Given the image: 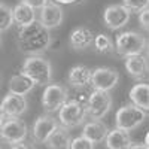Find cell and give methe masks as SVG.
<instances>
[{
	"mask_svg": "<svg viewBox=\"0 0 149 149\" xmlns=\"http://www.w3.org/2000/svg\"><path fill=\"white\" fill-rule=\"evenodd\" d=\"M51 45V34L49 30L40 26L37 21L27 27H21L18 31V46L21 52L29 55H39L46 51Z\"/></svg>",
	"mask_w": 149,
	"mask_h": 149,
	"instance_id": "cell-1",
	"label": "cell"
},
{
	"mask_svg": "<svg viewBox=\"0 0 149 149\" xmlns=\"http://www.w3.org/2000/svg\"><path fill=\"white\" fill-rule=\"evenodd\" d=\"M22 73L27 74L36 85H48L52 81V66L40 55H30L24 60Z\"/></svg>",
	"mask_w": 149,
	"mask_h": 149,
	"instance_id": "cell-2",
	"label": "cell"
},
{
	"mask_svg": "<svg viewBox=\"0 0 149 149\" xmlns=\"http://www.w3.org/2000/svg\"><path fill=\"white\" fill-rule=\"evenodd\" d=\"M148 40L137 31H124L116 37V51L121 57L140 55L146 51Z\"/></svg>",
	"mask_w": 149,
	"mask_h": 149,
	"instance_id": "cell-3",
	"label": "cell"
},
{
	"mask_svg": "<svg viewBox=\"0 0 149 149\" xmlns=\"http://www.w3.org/2000/svg\"><path fill=\"white\" fill-rule=\"evenodd\" d=\"M146 116H148L146 110L134 106V104L122 106L116 110V115H115L116 128H121L124 131L136 130L139 125H142V124L145 122Z\"/></svg>",
	"mask_w": 149,
	"mask_h": 149,
	"instance_id": "cell-4",
	"label": "cell"
},
{
	"mask_svg": "<svg viewBox=\"0 0 149 149\" xmlns=\"http://www.w3.org/2000/svg\"><path fill=\"white\" fill-rule=\"evenodd\" d=\"M112 109V97L109 91L94 90L85 103V112L91 119H102Z\"/></svg>",
	"mask_w": 149,
	"mask_h": 149,
	"instance_id": "cell-5",
	"label": "cell"
},
{
	"mask_svg": "<svg viewBox=\"0 0 149 149\" xmlns=\"http://www.w3.org/2000/svg\"><path fill=\"white\" fill-rule=\"evenodd\" d=\"M86 116L85 106L73 100H67L58 109V121L64 128H74L81 125Z\"/></svg>",
	"mask_w": 149,
	"mask_h": 149,
	"instance_id": "cell-6",
	"label": "cell"
},
{
	"mask_svg": "<svg viewBox=\"0 0 149 149\" xmlns=\"http://www.w3.org/2000/svg\"><path fill=\"white\" fill-rule=\"evenodd\" d=\"M27 124L19 118H12L6 116L2 130H0V137H2L6 143L15 145L19 142H24V139L27 137Z\"/></svg>",
	"mask_w": 149,
	"mask_h": 149,
	"instance_id": "cell-7",
	"label": "cell"
},
{
	"mask_svg": "<svg viewBox=\"0 0 149 149\" xmlns=\"http://www.w3.org/2000/svg\"><path fill=\"white\" fill-rule=\"evenodd\" d=\"M69 100V91L61 84H48L42 94V106L48 112H57Z\"/></svg>",
	"mask_w": 149,
	"mask_h": 149,
	"instance_id": "cell-8",
	"label": "cell"
},
{
	"mask_svg": "<svg viewBox=\"0 0 149 149\" xmlns=\"http://www.w3.org/2000/svg\"><path fill=\"white\" fill-rule=\"evenodd\" d=\"M119 81V73L110 67H98L91 73V85L98 91H110Z\"/></svg>",
	"mask_w": 149,
	"mask_h": 149,
	"instance_id": "cell-9",
	"label": "cell"
},
{
	"mask_svg": "<svg viewBox=\"0 0 149 149\" xmlns=\"http://www.w3.org/2000/svg\"><path fill=\"white\" fill-rule=\"evenodd\" d=\"M130 15L131 12L124 5H110L104 9L103 19L110 30H119L128 24Z\"/></svg>",
	"mask_w": 149,
	"mask_h": 149,
	"instance_id": "cell-10",
	"label": "cell"
},
{
	"mask_svg": "<svg viewBox=\"0 0 149 149\" xmlns=\"http://www.w3.org/2000/svg\"><path fill=\"white\" fill-rule=\"evenodd\" d=\"M27 107H29V102L26 97L12 94V93L6 94L2 103H0V110L6 116H12V118H18L19 115H22L27 110Z\"/></svg>",
	"mask_w": 149,
	"mask_h": 149,
	"instance_id": "cell-11",
	"label": "cell"
},
{
	"mask_svg": "<svg viewBox=\"0 0 149 149\" xmlns=\"http://www.w3.org/2000/svg\"><path fill=\"white\" fill-rule=\"evenodd\" d=\"M37 22L48 30L58 27L60 24L63 22V9H61V6L55 2H52V3L48 2L45 6L40 8L39 21Z\"/></svg>",
	"mask_w": 149,
	"mask_h": 149,
	"instance_id": "cell-12",
	"label": "cell"
},
{
	"mask_svg": "<svg viewBox=\"0 0 149 149\" xmlns=\"http://www.w3.org/2000/svg\"><path fill=\"white\" fill-rule=\"evenodd\" d=\"M58 127L57 119L49 116V115H42L34 121L33 125V139L36 143H45L48 137L51 136Z\"/></svg>",
	"mask_w": 149,
	"mask_h": 149,
	"instance_id": "cell-13",
	"label": "cell"
},
{
	"mask_svg": "<svg viewBox=\"0 0 149 149\" xmlns=\"http://www.w3.org/2000/svg\"><path fill=\"white\" fill-rule=\"evenodd\" d=\"M109 133V128L104 122H102L100 119H93L91 122L85 124L84 130H82V136L85 139H88L91 143H102L104 142L106 136Z\"/></svg>",
	"mask_w": 149,
	"mask_h": 149,
	"instance_id": "cell-14",
	"label": "cell"
},
{
	"mask_svg": "<svg viewBox=\"0 0 149 149\" xmlns=\"http://www.w3.org/2000/svg\"><path fill=\"white\" fill-rule=\"evenodd\" d=\"M94 33L93 30H90L88 27H76L72 33H70V46L73 49H78V51H81V49H86L90 48L94 42Z\"/></svg>",
	"mask_w": 149,
	"mask_h": 149,
	"instance_id": "cell-15",
	"label": "cell"
},
{
	"mask_svg": "<svg viewBox=\"0 0 149 149\" xmlns=\"http://www.w3.org/2000/svg\"><path fill=\"white\" fill-rule=\"evenodd\" d=\"M106 148L107 149H130L131 137L128 136V131H124L121 128H113L110 130L106 136Z\"/></svg>",
	"mask_w": 149,
	"mask_h": 149,
	"instance_id": "cell-16",
	"label": "cell"
},
{
	"mask_svg": "<svg viewBox=\"0 0 149 149\" xmlns=\"http://www.w3.org/2000/svg\"><path fill=\"white\" fill-rule=\"evenodd\" d=\"M36 86V84L22 72L18 74H14L9 81V93L12 94H18V95H24L26 97L29 93L33 91V88Z\"/></svg>",
	"mask_w": 149,
	"mask_h": 149,
	"instance_id": "cell-17",
	"label": "cell"
},
{
	"mask_svg": "<svg viewBox=\"0 0 149 149\" xmlns=\"http://www.w3.org/2000/svg\"><path fill=\"white\" fill-rule=\"evenodd\" d=\"M125 69L134 79L146 78L148 74V58L145 55H131L125 60Z\"/></svg>",
	"mask_w": 149,
	"mask_h": 149,
	"instance_id": "cell-18",
	"label": "cell"
},
{
	"mask_svg": "<svg viewBox=\"0 0 149 149\" xmlns=\"http://www.w3.org/2000/svg\"><path fill=\"white\" fill-rule=\"evenodd\" d=\"M91 73L93 70L86 66H74L69 72V84L73 88H85L91 85Z\"/></svg>",
	"mask_w": 149,
	"mask_h": 149,
	"instance_id": "cell-19",
	"label": "cell"
},
{
	"mask_svg": "<svg viewBox=\"0 0 149 149\" xmlns=\"http://www.w3.org/2000/svg\"><path fill=\"white\" fill-rule=\"evenodd\" d=\"M72 136L64 127H57V130L45 142L48 149H70Z\"/></svg>",
	"mask_w": 149,
	"mask_h": 149,
	"instance_id": "cell-20",
	"label": "cell"
},
{
	"mask_svg": "<svg viewBox=\"0 0 149 149\" xmlns=\"http://www.w3.org/2000/svg\"><path fill=\"white\" fill-rule=\"evenodd\" d=\"M130 100L134 106L143 110L149 109V85L148 84H136L130 90Z\"/></svg>",
	"mask_w": 149,
	"mask_h": 149,
	"instance_id": "cell-21",
	"label": "cell"
},
{
	"mask_svg": "<svg viewBox=\"0 0 149 149\" xmlns=\"http://www.w3.org/2000/svg\"><path fill=\"white\" fill-rule=\"evenodd\" d=\"M12 17H14V22H17L19 27H27L36 21L34 9L24 3H19L12 9Z\"/></svg>",
	"mask_w": 149,
	"mask_h": 149,
	"instance_id": "cell-22",
	"label": "cell"
},
{
	"mask_svg": "<svg viewBox=\"0 0 149 149\" xmlns=\"http://www.w3.org/2000/svg\"><path fill=\"white\" fill-rule=\"evenodd\" d=\"M94 48L97 49V52H102V54H109L113 51V42H112V39L107 36V34H97L94 36V42H93Z\"/></svg>",
	"mask_w": 149,
	"mask_h": 149,
	"instance_id": "cell-23",
	"label": "cell"
},
{
	"mask_svg": "<svg viewBox=\"0 0 149 149\" xmlns=\"http://www.w3.org/2000/svg\"><path fill=\"white\" fill-rule=\"evenodd\" d=\"M14 24V17H12V9L3 3H0V31H5Z\"/></svg>",
	"mask_w": 149,
	"mask_h": 149,
	"instance_id": "cell-24",
	"label": "cell"
},
{
	"mask_svg": "<svg viewBox=\"0 0 149 149\" xmlns=\"http://www.w3.org/2000/svg\"><path fill=\"white\" fill-rule=\"evenodd\" d=\"M124 2V6H125L130 12H139L143 10L145 8H148V3L149 0H122Z\"/></svg>",
	"mask_w": 149,
	"mask_h": 149,
	"instance_id": "cell-25",
	"label": "cell"
},
{
	"mask_svg": "<svg viewBox=\"0 0 149 149\" xmlns=\"http://www.w3.org/2000/svg\"><path fill=\"white\" fill-rule=\"evenodd\" d=\"M70 149H94V143H91L88 139H85L84 136H79L76 139H72Z\"/></svg>",
	"mask_w": 149,
	"mask_h": 149,
	"instance_id": "cell-26",
	"label": "cell"
},
{
	"mask_svg": "<svg viewBox=\"0 0 149 149\" xmlns=\"http://www.w3.org/2000/svg\"><path fill=\"white\" fill-rule=\"evenodd\" d=\"M139 22L145 30L149 29V9L148 8H145L143 10L139 12Z\"/></svg>",
	"mask_w": 149,
	"mask_h": 149,
	"instance_id": "cell-27",
	"label": "cell"
},
{
	"mask_svg": "<svg viewBox=\"0 0 149 149\" xmlns=\"http://www.w3.org/2000/svg\"><path fill=\"white\" fill-rule=\"evenodd\" d=\"M24 5L30 6L31 9H40L42 6H45L48 3V0H21Z\"/></svg>",
	"mask_w": 149,
	"mask_h": 149,
	"instance_id": "cell-28",
	"label": "cell"
},
{
	"mask_svg": "<svg viewBox=\"0 0 149 149\" xmlns=\"http://www.w3.org/2000/svg\"><path fill=\"white\" fill-rule=\"evenodd\" d=\"M10 149H34L31 145L29 143H24V142H19V143H15V145H12Z\"/></svg>",
	"mask_w": 149,
	"mask_h": 149,
	"instance_id": "cell-29",
	"label": "cell"
},
{
	"mask_svg": "<svg viewBox=\"0 0 149 149\" xmlns=\"http://www.w3.org/2000/svg\"><path fill=\"white\" fill-rule=\"evenodd\" d=\"M55 3H61V5H72V3H76L79 0H54Z\"/></svg>",
	"mask_w": 149,
	"mask_h": 149,
	"instance_id": "cell-30",
	"label": "cell"
},
{
	"mask_svg": "<svg viewBox=\"0 0 149 149\" xmlns=\"http://www.w3.org/2000/svg\"><path fill=\"white\" fill-rule=\"evenodd\" d=\"M130 149H148L146 145H142V143H136V145H131Z\"/></svg>",
	"mask_w": 149,
	"mask_h": 149,
	"instance_id": "cell-31",
	"label": "cell"
},
{
	"mask_svg": "<svg viewBox=\"0 0 149 149\" xmlns=\"http://www.w3.org/2000/svg\"><path fill=\"white\" fill-rule=\"evenodd\" d=\"M5 119H6V115L3 113L2 110H0V130H2V125H3V122H5Z\"/></svg>",
	"mask_w": 149,
	"mask_h": 149,
	"instance_id": "cell-32",
	"label": "cell"
}]
</instances>
